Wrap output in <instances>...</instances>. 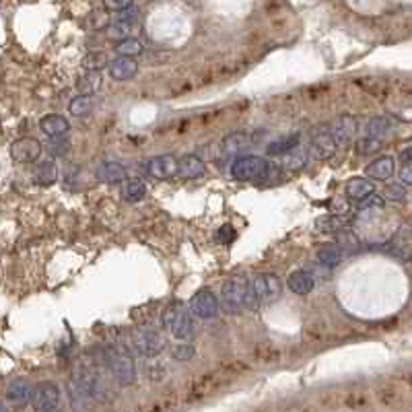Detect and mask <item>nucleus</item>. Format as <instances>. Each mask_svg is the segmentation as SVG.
Here are the masks:
<instances>
[{
    "instance_id": "nucleus-18",
    "label": "nucleus",
    "mask_w": 412,
    "mask_h": 412,
    "mask_svg": "<svg viewBox=\"0 0 412 412\" xmlns=\"http://www.w3.org/2000/svg\"><path fill=\"white\" fill-rule=\"evenodd\" d=\"M107 73L113 81H130L136 73H138V64L136 60L132 58H113L109 60V66H107Z\"/></svg>"
},
{
    "instance_id": "nucleus-15",
    "label": "nucleus",
    "mask_w": 412,
    "mask_h": 412,
    "mask_svg": "<svg viewBox=\"0 0 412 412\" xmlns=\"http://www.w3.org/2000/svg\"><path fill=\"white\" fill-rule=\"evenodd\" d=\"M6 400L12 404V406H25L31 402L33 398V386L27 382V380H12L8 386H6Z\"/></svg>"
},
{
    "instance_id": "nucleus-2",
    "label": "nucleus",
    "mask_w": 412,
    "mask_h": 412,
    "mask_svg": "<svg viewBox=\"0 0 412 412\" xmlns=\"http://www.w3.org/2000/svg\"><path fill=\"white\" fill-rule=\"evenodd\" d=\"M163 326L180 342H190V338L194 336L192 313H190V309H186V306L180 303V301H176V303H171V306L165 308V311H163Z\"/></svg>"
},
{
    "instance_id": "nucleus-35",
    "label": "nucleus",
    "mask_w": 412,
    "mask_h": 412,
    "mask_svg": "<svg viewBox=\"0 0 412 412\" xmlns=\"http://www.w3.org/2000/svg\"><path fill=\"white\" fill-rule=\"evenodd\" d=\"M384 200L392 203H404L406 200V188L402 184H390L384 192Z\"/></svg>"
},
{
    "instance_id": "nucleus-26",
    "label": "nucleus",
    "mask_w": 412,
    "mask_h": 412,
    "mask_svg": "<svg viewBox=\"0 0 412 412\" xmlns=\"http://www.w3.org/2000/svg\"><path fill=\"white\" fill-rule=\"evenodd\" d=\"M308 149L301 144V147H297V149H293L291 153H287L285 157H281V161H279V165L283 167V169H289V171H297V169H303L306 167V163H308Z\"/></svg>"
},
{
    "instance_id": "nucleus-41",
    "label": "nucleus",
    "mask_w": 412,
    "mask_h": 412,
    "mask_svg": "<svg viewBox=\"0 0 412 412\" xmlns=\"http://www.w3.org/2000/svg\"><path fill=\"white\" fill-rule=\"evenodd\" d=\"M400 184L406 188V186H412V163L409 165H402L400 169Z\"/></svg>"
},
{
    "instance_id": "nucleus-31",
    "label": "nucleus",
    "mask_w": 412,
    "mask_h": 412,
    "mask_svg": "<svg viewBox=\"0 0 412 412\" xmlns=\"http://www.w3.org/2000/svg\"><path fill=\"white\" fill-rule=\"evenodd\" d=\"M109 66V60L103 52H89L85 58H83V68L89 73V75H97L100 71Z\"/></svg>"
},
{
    "instance_id": "nucleus-12",
    "label": "nucleus",
    "mask_w": 412,
    "mask_h": 412,
    "mask_svg": "<svg viewBox=\"0 0 412 412\" xmlns=\"http://www.w3.org/2000/svg\"><path fill=\"white\" fill-rule=\"evenodd\" d=\"M66 390H68V400H71V406H73V411L75 412H93L95 411V400H93V396L79 384V382H75L73 377L68 380V384H66Z\"/></svg>"
},
{
    "instance_id": "nucleus-29",
    "label": "nucleus",
    "mask_w": 412,
    "mask_h": 412,
    "mask_svg": "<svg viewBox=\"0 0 412 412\" xmlns=\"http://www.w3.org/2000/svg\"><path fill=\"white\" fill-rule=\"evenodd\" d=\"M124 196L132 203H138L147 196V186L140 178H128L124 182Z\"/></svg>"
},
{
    "instance_id": "nucleus-34",
    "label": "nucleus",
    "mask_w": 412,
    "mask_h": 412,
    "mask_svg": "<svg viewBox=\"0 0 412 412\" xmlns=\"http://www.w3.org/2000/svg\"><path fill=\"white\" fill-rule=\"evenodd\" d=\"M382 149V140H375V138H361L357 140V153L359 155H373Z\"/></svg>"
},
{
    "instance_id": "nucleus-40",
    "label": "nucleus",
    "mask_w": 412,
    "mask_h": 412,
    "mask_svg": "<svg viewBox=\"0 0 412 412\" xmlns=\"http://www.w3.org/2000/svg\"><path fill=\"white\" fill-rule=\"evenodd\" d=\"M103 8H105V10H115V12L120 15V12L130 10V8H132V2H130V0H122V2H105V4H103Z\"/></svg>"
},
{
    "instance_id": "nucleus-37",
    "label": "nucleus",
    "mask_w": 412,
    "mask_h": 412,
    "mask_svg": "<svg viewBox=\"0 0 412 412\" xmlns=\"http://www.w3.org/2000/svg\"><path fill=\"white\" fill-rule=\"evenodd\" d=\"M342 245H346V250H357L359 241L350 231H340L338 233V247H342Z\"/></svg>"
},
{
    "instance_id": "nucleus-10",
    "label": "nucleus",
    "mask_w": 412,
    "mask_h": 412,
    "mask_svg": "<svg viewBox=\"0 0 412 412\" xmlns=\"http://www.w3.org/2000/svg\"><path fill=\"white\" fill-rule=\"evenodd\" d=\"M309 149H311V157L317 159V161H328L334 157V153L338 151V142L334 138L332 132L328 130H315L311 134V142H309Z\"/></svg>"
},
{
    "instance_id": "nucleus-23",
    "label": "nucleus",
    "mask_w": 412,
    "mask_h": 412,
    "mask_svg": "<svg viewBox=\"0 0 412 412\" xmlns=\"http://www.w3.org/2000/svg\"><path fill=\"white\" fill-rule=\"evenodd\" d=\"M205 174V161L198 155H186L180 159V176L184 180H196Z\"/></svg>"
},
{
    "instance_id": "nucleus-1",
    "label": "nucleus",
    "mask_w": 412,
    "mask_h": 412,
    "mask_svg": "<svg viewBox=\"0 0 412 412\" xmlns=\"http://www.w3.org/2000/svg\"><path fill=\"white\" fill-rule=\"evenodd\" d=\"M103 361L120 388H128L136 382V365L130 350L122 344H107L103 348Z\"/></svg>"
},
{
    "instance_id": "nucleus-38",
    "label": "nucleus",
    "mask_w": 412,
    "mask_h": 412,
    "mask_svg": "<svg viewBox=\"0 0 412 412\" xmlns=\"http://www.w3.org/2000/svg\"><path fill=\"white\" fill-rule=\"evenodd\" d=\"M384 196H377V194H371L369 198H365L363 203H359V210L365 212V210H371V208H382L384 206Z\"/></svg>"
},
{
    "instance_id": "nucleus-13",
    "label": "nucleus",
    "mask_w": 412,
    "mask_h": 412,
    "mask_svg": "<svg viewBox=\"0 0 412 412\" xmlns=\"http://www.w3.org/2000/svg\"><path fill=\"white\" fill-rule=\"evenodd\" d=\"M254 142H258V136H254V134H250V132L239 130V132H231V134H227V136L223 138V142H221V149H223V153H225V155H237V153L247 151Z\"/></svg>"
},
{
    "instance_id": "nucleus-42",
    "label": "nucleus",
    "mask_w": 412,
    "mask_h": 412,
    "mask_svg": "<svg viewBox=\"0 0 412 412\" xmlns=\"http://www.w3.org/2000/svg\"><path fill=\"white\" fill-rule=\"evenodd\" d=\"M64 147H66V142H64L62 138H60V140H54V142L50 144V153H52V155H64V153H66Z\"/></svg>"
},
{
    "instance_id": "nucleus-6",
    "label": "nucleus",
    "mask_w": 412,
    "mask_h": 412,
    "mask_svg": "<svg viewBox=\"0 0 412 412\" xmlns=\"http://www.w3.org/2000/svg\"><path fill=\"white\" fill-rule=\"evenodd\" d=\"M167 346V340L165 336L159 332V330H153V328H142L134 334V348L140 357L144 359H155L159 357Z\"/></svg>"
},
{
    "instance_id": "nucleus-17",
    "label": "nucleus",
    "mask_w": 412,
    "mask_h": 412,
    "mask_svg": "<svg viewBox=\"0 0 412 412\" xmlns=\"http://www.w3.org/2000/svg\"><path fill=\"white\" fill-rule=\"evenodd\" d=\"M95 178L103 184H120L128 180V171L118 161H102L95 169Z\"/></svg>"
},
{
    "instance_id": "nucleus-21",
    "label": "nucleus",
    "mask_w": 412,
    "mask_h": 412,
    "mask_svg": "<svg viewBox=\"0 0 412 412\" xmlns=\"http://www.w3.org/2000/svg\"><path fill=\"white\" fill-rule=\"evenodd\" d=\"M313 285H315V281H313V277L309 274L308 270H295L287 279V287L295 295H309L313 291Z\"/></svg>"
},
{
    "instance_id": "nucleus-24",
    "label": "nucleus",
    "mask_w": 412,
    "mask_h": 412,
    "mask_svg": "<svg viewBox=\"0 0 412 412\" xmlns=\"http://www.w3.org/2000/svg\"><path fill=\"white\" fill-rule=\"evenodd\" d=\"M58 180V167L54 161H41L33 169V182L39 186H52Z\"/></svg>"
},
{
    "instance_id": "nucleus-5",
    "label": "nucleus",
    "mask_w": 412,
    "mask_h": 412,
    "mask_svg": "<svg viewBox=\"0 0 412 412\" xmlns=\"http://www.w3.org/2000/svg\"><path fill=\"white\" fill-rule=\"evenodd\" d=\"M254 297L258 301V306H272L281 299L283 295V283L277 274L272 272H262L258 274L252 283H250Z\"/></svg>"
},
{
    "instance_id": "nucleus-43",
    "label": "nucleus",
    "mask_w": 412,
    "mask_h": 412,
    "mask_svg": "<svg viewBox=\"0 0 412 412\" xmlns=\"http://www.w3.org/2000/svg\"><path fill=\"white\" fill-rule=\"evenodd\" d=\"M400 163H402V165H409V163H412V147L404 149V151L400 153Z\"/></svg>"
},
{
    "instance_id": "nucleus-19",
    "label": "nucleus",
    "mask_w": 412,
    "mask_h": 412,
    "mask_svg": "<svg viewBox=\"0 0 412 412\" xmlns=\"http://www.w3.org/2000/svg\"><path fill=\"white\" fill-rule=\"evenodd\" d=\"M357 130H359L357 118L344 113V115H340V118L336 120L334 132H332V134H334V138H336V142H338V147H340V144H348V142L357 136Z\"/></svg>"
},
{
    "instance_id": "nucleus-3",
    "label": "nucleus",
    "mask_w": 412,
    "mask_h": 412,
    "mask_svg": "<svg viewBox=\"0 0 412 412\" xmlns=\"http://www.w3.org/2000/svg\"><path fill=\"white\" fill-rule=\"evenodd\" d=\"M270 161L258 155L237 157L231 165V178L235 182H262L270 176Z\"/></svg>"
},
{
    "instance_id": "nucleus-7",
    "label": "nucleus",
    "mask_w": 412,
    "mask_h": 412,
    "mask_svg": "<svg viewBox=\"0 0 412 412\" xmlns=\"http://www.w3.org/2000/svg\"><path fill=\"white\" fill-rule=\"evenodd\" d=\"M60 402H62V394L54 382H41L33 388L31 404L35 412H58Z\"/></svg>"
},
{
    "instance_id": "nucleus-28",
    "label": "nucleus",
    "mask_w": 412,
    "mask_h": 412,
    "mask_svg": "<svg viewBox=\"0 0 412 412\" xmlns=\"http://www.w3.org/2000/svg\"><path fill=\"white\" fill-rule=\"evenodd\" d=\"M134 29V23H126V21H111L107 27H105V35L109 39H118L124 41V39H130V33Z\"/></svg>"
},
{
    "instance_id": "nucleus-4",
    "label": "nucleus",
    "mask_w": 412,
    "mask_h": 412,
    "mask_svg": "<svg viewBox=\"0 0 412 412\" xmlns=\"http://www.w3.org/2000/svg\"><path fill=\"white\" fill-rule=\"evenodd\" d=\"M247 289H250V283L243 277H233V279L225 281V285L221 289V306L229 315L239 313L241 308L245 306Z\"/></svg>"
},
{
    "instance_id": "nucleus-25",
    "label": "nucleus",
    "mask_w": 412,
    "mask_h": 412,
    "mask_svg": "<svg viewBox=\"0 0 412 412\" xmlns=\"http://www.w3.org/2000/svg\"><path fill=\"white\" fill-rule=\"evenodd\" d=\"M315 258L321 266L326 268H336L340 264V258H342V252L338 247V243H324L317 247L315 252Z\"/></svg>"
},
{
    "instance_id": "nucleus-36",
    "label": "nucleus",
    "mask_w": 412,
    "mask_h": 412,
    "mask_svg": "<svg viewBox=\"0 0 412 412\" xmlns=\"http://www.w3.org/2000/svg\"><path fill=\"white\" fill-rule=\"evenodd\" d=\"M171 355H174L176 361H188V359L194 357V346H192L190 342H182V344L174 346Z\"/></svg>"
},
{
    "instance_id": "nucleus-14",
    "label": "nucleus",
    "mask_w": 412,
    "mask_h": 412,
    "mask_svg": "<svg viewBox=\"0 0 412 412\" xmlns=\"http://www.w3.org/2000/svg\"><path fill=\"white\" fill-rule=\"evenodd\" d=\"M39 128L46 136L54 138V140H60L64 138L68 132H71V122L64 118V115H58V113H48L39 120Z\"/></svg>"
},
{
    "instance_id": "nucleus-16",
    "label": "nucleus",
    "mask_w": 412,
    "mask_h": 412,
    "mask_svg": "<svg viewBox=\"0 0 412 412\" xmlns=\"http://www.w3.org/2000/svg\"><path fill=\"white\" fill-rule=\"evenodd\" d=\"M394 174H396V161H394V157H390V155H382V157L373 159V161L365 167V176H367V178H373V180H380V182L390 180Z\"/></svg>"
},
{
    "instance_id": "nucleus-32",
    "label": "nucleus",
    "mask_w": 412,
    "mask_h": 412,
    "mask_svg": "<svg viewBox=\"0 0 412 412\" xmlns=\"http://www.w3.org/2000/svg\"><path fill=\"white\" fill-rule=\"evenodd\" d=\"M115 52H118L120 58H132V60H134V56H140V54H142V44H140L138 39L130 37V39L120 41V44L115 46Z\"/></svg>"
},
{
    "instance_id": "nucleus-30",
    "label": "nucleus",
    "mask_w": 412,
    "mask_h": 412,
    "mask_svg": "<svg viewBox=\"0 0 412 412\" xmlns=\"http://www.w3.org/2000/svg\"><path fill=\"white\" fill-rule=\"evenodd\" d=\"M390 128H392V124H390L388 118L375 115V118H371V120L367 122V138L382 140V136H384L386 132H390Z\"/></svg>"
},
{
    "instance_id": "nucleus-33",
    "label": "nucleus",
    "mask_w": 412,
    "mask_h": 412,
    "mask_svg": "<svg viewBox=\"0 0 412 412\" xmlns=\"http://www.w3.org/2000/svg\"><path fill=\"white\" fill-rule=\"evenodd\" d=\"M79 89H81V95H93L102 89V79L100 75H89L79 79Z\"/></svg>"
},
{
    "instance_id": "nucleus-20",
    "label": "nucleus",
    "mask_w": 412,
    "mask_h": 412,
    "mask_svg": "<svg viewBox=\"0 0 412 412\" xmlns=\"http://www.w3.org/2000/svg\"><path fill=\"white\" fill-rule=\"evenodd\" d=\"M373 182H369L367 178H350L346 182V196L350 200H355L357 205L363 203L365 198H369L373 194Z\"/></svg>"
},
{
    "instance_id": "nucleus-22",
    "label": "nucleus",
    "mask_w": 412,
    "mask_h": 412,
    "mask_svg": "<svg viewBox=\"0 0 412 412\" xmlns=\"http://www.w3.org/2000/svg\"><path fill=\"white\" fill-rule=\"evenodd\" d=\"M297 147H301V134L299 132H295V134H291L287 138H281V140L270 142L268 149H266V153H268V157H285L287 153H291Z\"/></svg>"
},
{
    "instance_id": "nucleus-44",
    "label": "nucleus",
    "mask_w": 412,
    "mask_h": 412,
    "mask_svg": "<svg viewBox=\"0 0 412 412\" xmlns=\"http://www.w3.org/2000/svg\"><path fill=\"white\" fill-rule=\"evenodd\" d=\"M0 412H8V409H6V406H4L2 402H0Z\"/></svg>"
},
{
    "instance_id": "nucleus-9",
    "label": "nucleus",
    "mask_w": 412,
    "mask_h": 412,
    "mask_svg": "<svg viewBox=\"0 0 412 412\" xmlns=\"http://www.w3.org/2000/svg\"><path fill=\"white\" fill-rule=\"evenodd\" d=\"M144 169L155 180H171L180 176V159L174 155H159L144 163Z\"/></svg>"
},
{
    "instance_id": "nucleus-39",
    "label": "nucleus",
    "mask_w": 412,
    "mask_h": 412,
    "mask_svg": "<svg viewBox=\"0 0 412 412\" xmlns=\"http://www.w3.org/2000/svg\"><path fill=\"white\" fill-rule=\"evenodd\" d=\"M233 237H235V231H233V227H231V225L221 227V229L216 231V235H214V239H216L218 243H229Z\"/></svg>"
},
{
    "instance_id": "nucleus-11",
    "label": "nucleus",
    "mask_w": 412,
    "mask_h": 412,
    "mask_svg": "<svg viewBox=\"0 0 412 412\" xmlns=\"http://www.w3.org/2000/svg\"><path fill=\"white\" fill-rule=\"evenodd\" d=\"M190 313L196 315L198 319H212L218 315V301L216 295L210 289H200L198 293H194V297L190 299Z\"/></svg>"
},
{
    "instance_id": "nucleus-8",
    "label": "nucleus",
    "mask_w": 412,
    "mask_h": 412,
    "mask_svg": "<svg viewBox=\"0 0 412 412\" xmlns=\"http://www.w3.org/2000/svg\"><path fill=\"white\" fill-rule=\"evenodd\" d=\"M41 151H44V147L37 138L23 136V138H17L10 144V159L15 163H35L39 159Z\"/></svg>"
},
{
    "instance_id": "nucleus-27",
    "label": "nucleus",
    "mask_w": 412,
    "mask_h": 412,
    "mask_svg": "<svg viewBox=\"0 0 412 412\" xmlns=\"http://www.w3.org/2000/svg\"><path fill=\"white\" fill-rule=\"evenodd\" d=\"M93 107H95V97L93 95H77V97H73L71 103H68V111L75 118L89 115L93 111Z\"/></svg>"
}]
</instances>
